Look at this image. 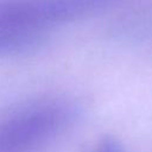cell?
Instances as JSON below:
<instances>
[{
    "label": "cell",
    "instance_id": "6da1fadb",
    "mask_svg": "<svg viewBox=\"0 0 152 152\" xmlns=\"http://www.w3.org/2000/svg\"><path fill=\"white\" fill-rule=\"evenodd\" d=\"M78 116L80 108L70 100L31 103L0 120V152H44Z\"/></svg>",
    "mask_w": 152,
    "mask_h": 152
},
{
    "label": "cell",
    "instance_id": "7a4b0ae2",
    "mask_svg": "<svg viewBox=\"0 0 152 152\" xmlns=\"http://www.w3.org/2000/svg\"><path fill=\"white\" fill-rule=\"evenodd\" d=\"M116 0H0V27L44 33L46 28L91 15Z\"/></svg>",
    "mask_w": 152,
    "mask_h": 152
},
{
    "label": "cell",
    "instance_id": "3957f363",
    "mask_svg": "<svg viewBox=\"0 0 152 152\" xmlns=\"http://www.w3.org/2000/svg\"><path fill=\"white\" fill-rule=\"evenodd\" d=\"M44 40V33L0 27V59L31 52L38 49Z\"/></svg>",
    "mask_w": 152,
    "mask_h": 152
},
{
    "label": "cell",
    "instance_id": "277c9868",
    "mask_svg": "<svg viewBox=\"0 0 152 152\" xmlns=\"http://www.w3.org/2000/svg\"><path fill=\"white\" fill-rule=\"evenodd\" d=\"M90 152H124L121 144L113 137L102 138Z\"/></svg>",
    "mask_w": 152,
    "mask_h": 152
}]
</instances>
